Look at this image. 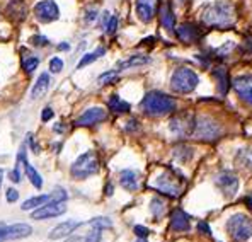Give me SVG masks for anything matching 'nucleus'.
Here are the masks:
<instances>
[{"label":"nucleus","mask_w":252,"mask_h":242,"mask_svg":"<svg viewBox=\"0 0 252 242\" xmlns=\"http://www.w3.org/2000/svg\"><path fill=\"white\" fill-rule=\"evenodd\" d=\"M235 5L228 0H218L206 7L201 19L208 28L228 29L235 24Z\"/></svg>","instance_id":"nucleus-1"},{"label":"nucleus","mask_w":252,"mask_h":242,"mask_svg":"<svg viewBox=\"0 0 252 242\" xmlns=\"http://www.w3.org/2000/svg\"><path fill=\"white\" fill-rule=\"evenodd\" d=\"M142 109L145 111L148 116H155L160 118L165 116V114L176 113V101H174L170 96L164 94L160 91H150L145 94V98L140 103Z\"/></svg>","instance_id":"nucleus-2"},{"label":"nucleus","mask_w":252,"mask_h":242,"mask_svg":"<svg viewBox=\"0 0 252 242\" xmlns=\"http://www.w3.org/2000/svg\"><path fill=\"white\" fill-rule=\"evenodd\" d=\"M152 186H154L157 191L170 196V198H177V196L183 195L184 177L181 176L177 171H165V173H162L158 177H155Z\"/></svg>","instance_id":"nucleus-3"},{"label":"nucleus","mask_w":252,"mask_h":242,"mask_svg":"<svg viewBox=\"0 0 252 242\" xmlns=\"http://www.w3.org/2000/svg\"><path fill=\"white\" fill-rule=\"evenodd\" d=\"M199 84V77L194 70L188 67H181L170 77V89L177 94H189L192 92Z\"/></svg>","instance_id":"nucleus-4"},{"label":"nucleus","mask_w":252,"mask_h":242,"mask_svg":"<svg viewBox=\"0 0 252 242\" xmlns=\"http://www.w3.org/2000/svg\"><path fill=\"white\" fill-rule=\"evenodd\" d=\"M227 232L233 242H246L252 237V218L246 213H235L227 220Z\"/></svg>","instance_id":"nucleus-5"},{"label":"nucleus","mask_w":252,"mask_h":242,"mask_svg":"<svg viewBox=\"0 0 252 242\" xmlns=\"http://www.w3.org/2000/svg\"><path fill=\"white\" fill-rule=\"evenodd\" d=\"M99 171V159L95 152H85L80 155L75 162L70 167V174H72L73 179H87L89 176H94Z\"/></svg>","instance_id":"nucleus-6"},{"label":"nucleus","mask_w":252,"mask_h":242,"mask_svg":"<svg viewBox=\"0 0 252 242\" xmlns=\"http://www.w3.org/2000/svg\"><path fill=\"white\" fill-rule=\"evenodd\" d=\"M196 118L194 114L183 111V113H174L172 118L169 120V130L174 135L181 137V138H189L194 133Z\"/></svg>","instance_id":"nucleus-7"},{"label":"nucleus","mask_w":252,"mask_h":242,"mask_svg":"<svg viewBox=\"0 0 252 242\" xmlns=\"http://www.w3.org/2000/svg\"><path fill=\"white\" fill-rule=\"evenodd\" d=\"M192 137L203 141H215L221 137V126L210 116L196 118V126Z\"/></svg>","instance_id":"nucleus-8"},{"label":"nucleus","mask_w":252,"mask_h":242,"mask_svg":"<svg viewBox=\"0 0 252 242\" xmlns=\"http://www.w3.org/2000/svg\"><path fill=\"white\" fill-rule=\"evenodd\" d=\"M215 184H217L218 188H220V191L223 193V195H227L228 198L235 196L240 188L239 177L233 173H230V171H221V173L215 177Z\"/></svg>","instance_id":"nucleus-9"},{"label":"nucleus","mask_w":252,"mask_h":242,"mask_svg":"<svg viewBox=\"0 0 252 242\" xmlns=\"http://www.w3.org/2000/svg\"><path fill=\"white\" fill-rule=\"evenodd\" d=\"M34 16L39 22H53L60 17V9L53 0H41L34 5Z\"/></svg>","instance_id":"nucleus-10"},{"label":"nucleus","mask_w":252,"mask_h":242,"mask_svg":"<svg viewBox=\"0 0 252 242\" xmlns=\"http://www.w3.org/2000/svg\"><path fill=\"white\" fill-rule=\"evenodd\" d=\"M32 234L31 225L28 223H14V225H3L0 223V241H17L29 237Z\"/></svg>","instance_id":"nucleus-11"},{"label":"nucleus","mask_w":252,"mask_h":242,"mask_svg":"<svg viewBox=\"0 0 252 242\" xmlns=\"http://www.w3.org/2000/svg\"><path fill=\"white\" fill-rule=\"evenodd\" d=\"M162 0H135V9H136V16L142 22L154 21V17L157 16L158 9H160Z\"/></svg>","instance_id":"nucleus-12"},{"label":"nucleus","mask_w":252,"mask_h":242,"mask_svg":"<svg viewBox=\"0 0 252 242\" xmlns=\"http://www.w3.org/2000/svg\"><path fill=\"white\" fill-rule=\"evenodd\" d=\"M66 211L65 202H50L43 207H39L38 210L32 211V218L34 220H46V218H55L60 217Z\"/></svg>","instance_id":"nucleus-13"},{"label":"nucleus","mask_w":252,"mask_h":242,"mask_svg":"<svg viewBox=\"0 0 252 242\" xmlns=\"http://www.w3.org/2000/svg\"><path fill=\"white\" fill-rule=\"evenodd\" d=\"M174 33H176L177 39H179L181 43H186V44H194L201 38L199 28L196 24H191V22H184V24L177 26Z\"/></svg>","instance_id":"nucleus-14"},{"label":"nucleus","mask_w":252,"mask_h":242,"mask_svg":"<svg viewBox=\"0 0 252 242\" xmlns=\"http://www.w3.org/2000/svg\"><path fill=\"white\" fill-rule=\"evenodd\" d=\"M233 89H235L237 96L242 99L244 103L252 106V75H240L232 82Z\"/></svg>","instance_id":"nucleus-15"},{"label":"nucleus","mask_w":252,"mask_h":242,"mask_svg":"<svg viewBox=\"0 0 252 242\" xmlns=\"http://www.w3.org/2000/svg\"><path fill=\"white\" fill-rule=\"evenodd\" d=\"M107 118V111L102 107H89L87 111H84L82 116L75 121L77 126H94L97 123H102Z\"/></svg>","instance_id":"nucleus-16"},{"label":"nucleus","mask_w":252,"mask_h":242,"mask_svg":"<svg viewBox=\"0 0 252 242\" xmlns=\"http://www.w3.org/2000/svg\"><path fill=\"white\" fill-rule=\"evenodd\" d=\"M170 230L174 232H189L191 230V218L188 213H184L181 208H176L170 213V223H169Z\"/></svg>","instance_id":"nucleus-17"},{"label":"nucleus","mask_w":252,"mask_h":242,"mask_svg":"<svg viewBox=\"0 0 252 242\" xmlns=\"http://www.w3.org/2000/svg\"><path fill=\"white\" fill-rule=\"evenodd\" d=\"M158 19H160V24L164 26L165 31H176V16H174V9L172 3L164 0L160 3V9H158Z\"/></svg>","instance_id":"nucleus-18"},{"label":"nucleus","mask_w":252,"mask_h":242,"mask_svg":"<svg viewBox=\"0 0 252 242\" xmlns=\"http://www.w3.org/2000/svg\"><path fill=\"white\" fill-rule=\"evenodd\" d=\"M17 161H21L22 164H24V171H26V176H28V179L31 181V184L34 186V188L41 189L43 186V177L39 176V173L34 169V167L31 166V164L28 162V159L24 157V147L21 148L19 155H17Z\"/></svg>","instance_id":"nucleus-19"},{"label":"nucleus","mask_w":252,"mask_h":242,"mask_svg":"<svg viewBox=\"0 0 252 242\" xmlns=\"http://www.w3.org/2000/svg\"><path fill=\"white\" fill-rule=\"evenodd\" d=\"M82 225L80 222H75V220H68V222H63L60 225H57L53 230L50 232V239L51 241H58V239H63V237H68L70 234L73 232L75 229Z\"/></svg>","instance_id":"nucleus-20"},{"label":"nucleus","mask_w":252,"mask_h":242,"mask_svg":"<svg viewBox=\"0 0 252 242\" xmlns=\"http://www.w3.org/2000/svg\"><path fill=\"white\" fill-rule=\"evenodd\" d=\"M120 184L123 186L126 191H136L140 186L138 173L133 169H125L120 173Z\"/></svg>","instance_id":"nucleus-21"},{"label":"nucleus","mask_w":252,"mask_h":242,"mask_svg":"<svg viewBox=\"0 0 252 242\" xmlns=\"http://www.w3.org/2000/svg\"><path fill=\"white\" fill-rule=\"evenodd\" d=\"M150 63V57L147 55H133V57H128L126 60H121L118 63V70H126V69H133V67H143Z\"/></svg>","instance_id":"nucleus-22"},{"label":"nucleus","mask_w":252,"mask_h":242,"mask_svg":"<svg viewBox=\"0 0 252 242\" xmlns=\"http://www.w3.org/2000/svg\"><path fill=\"white\" fill-rule=\"evenodd\" d=\"M211 75L218 80V92H220L221 96L227 94L228 87H230V80H228L227 69H215L213 72H211Z\"/></svg>","instance_id":"nucleus-23"},{"label":"nucleus","mask_w":252,"mask_h":242,"mask_svg":"<svg viewBox=\"0 0 252 242\" xmlns=\"http://www.w3.org/2000/svg\"><path fill=\"white\" fill-rule=\"evenodd\" d=\"M21 63H22V69H24L26 73H32L39 65V58L36 55H32L31 51L28 50H22V57H21Z\"/></svg>","instance_id":"nucleus-24"},{"label":"nucleus","mask_w":252,"mask_h":242,"mask_svg":"<svg viewBox=\"0 0 252 242\" xmlns=\"http://www.w3.org/2000/svg\"><path fill=\"white\" fill-rule=\"evenodd\" d=\"M48 87H50V75H48V73H41V75L38 77V80H36L34 87H32L31 98H32V99L41 98L44 92L48 91Z\"/></svg>","instance_id":"nucleus-25"},{"label":"nucleus","mask_w":252,"mask_h":242,"mask_svg":"<svg viewBox=\"0 0 252 242\" xmlns=\"http://www.w3.org/2000/svg\"><path fill=\"white\" fill-rule=\"evenodd\" d=\"M172 154H174V157H176L179 162L186 164V162H189V161L192 159L194 152H192V148H191V147H188V145L179 143V145H176V147H174Z\"/></svg>","instance_id":"nucleus-26"},{"label":"nucleus","mask_w":252,"mask_h":242,"mask_svg":"<svg viewBox=\"0 0 252 242\" xmlns=\"http://www.w3.org/2000/svg\"><path fill=\"white\" fill-rule=\"evenodd\" d=\"M107 106H109V109L113 111V113H118V114H123V113H128L129 111V104L123 101V99L116 94L111 96L109 101H107Z\"/></svg>","instance_id":"nucleus-27"},{"label":"nucleus","mask_w":252,"mask_h":242,"mask_svg":"<svg viewBox=\"0 0 252 242\" xmlns=\"http://www.w3.org/2000/svg\"><path fill=\"white\" fill-rule=\"evenodd\" d=\"M51 202V195H41V196H34V198H29L22 203V210L28 211V210H34V208H39L43 205L50 203Z\"/></svg>","instance_id":"nucleus-28"},{"label":"nucleus","mask_w":252,"mask_h":242,"mask_svg":"<svg viewBox=\"0 0 252 242\" xmlns=\"http://www.w3.org/2000/svg\"><path fill=\"white\" fill-rule=\"evenodd\" d=\"M235 164L240 167V169L246 171H252V152L244 148V150H239L235 155Z\"/></svg>","instance_id":"nucleus-29"},{"label":"nucleus","mask_w":252,"mask_h":242,"mask_svg":"<svg viewBox=\"0 0 252 242\" xmlns=\"http://www.w3.org/2000/svg\"><path fill=\"white\" fill-rule=\"evenodd\" d=\"M7 14H9L10 17H14V14H16V21H22L26 16L24 2H22V0H12V2L9 3V7H7Z\"/></svg>","instance_id":"nucleus-30"},{"label":"nucleus","mask_w":252,"mask_h":242,"mask_svg":"<svg viewBox=\"0 0 252 242\" xmlns=\"http://www.w3.org/2000/svg\"><path fill=\"white\" fill-rule=\"evenodd\" d=\"M150 211L152 215H154L155 218H160L162 215L167 211V208H165V202L162 198H158V196H155V198H152L150 202Z\"/></svg>","instance_id":"nucleus-31"},{"label":"nucleus","mask_w":252,"mask_h":242,"mask_svg":"<svg viewBox=\"0 0 252 242\" xmlns=\"http://www.w3.org/2000/svg\"><path fill=\"white\" fill-rule=\"evenodd\" d=\"M104 53H106V48H102V46H101V48H97V50H95V51H92V53L84 55V57H82V60L79 62V65H77V67H79V69H82V67L91 65L92 62H95L99 57H102V55H104Z\"/></svg>","instance_id":"nucleus-32"},{"label":"nucleus","mask_w":252,"mask_h":242,"mask_svg":"<svg viewBox=\"0 0 252 242\" xmlns=\"http://www.w3.org/2000/svg\"><path fill=\"white\" fill-rule=\"evenodd\" d=\"M89 225L92 227V229H111L113 227V222H111V218L107 217H97V218H92L91 222H89Z\"/></svg>","instance_id":"nucleus-33"},{"label":"nucleus","mask_w":252,"mask_h":242,"mask_svg":"<svg viewBox=\"0 0 252 242\" xmlns=\"http://www.w3.org/2000/svg\"><path fill=\"white\" fill-rule=\"evenodd\" d=\"M118 72H120V70H109V72H106V73H102V75H99L97 84L99 85L113 84L114 80H118Z\"/></svg>","instance_id":"nucleus-34"},{"label":"nucleus","mask_w":252,"mask_h":242,"mask_svg":"<svg viewBox=\"0 0 252 242\" xmlns=\"http://www.w3.org/2000/svg\"><path fill=\"white\" fill-rule=\"evenodd\" d=\"M66 198H68V195L63 188H55V191L51 193V202H66Z\"/></svg>","instance_id":"nucleus-35"},{"label":"nucleus","mask_w":252,"mask_h":242,"mask_svg":"<svg viewBox=\"0 0 252 242\" xmlns=\"http://www.w3.org/2000/svg\"><path fill=\"white\" fill-rule=\"evenodd\" d=\"M50 70H51L53 73H60L62 70H63V62H62V58H58V57L51 58V60H50Z\"/></svg>","instance_id":"nucleus-36"},{"label":"nucleus","mask_w":252,"mask_h":242,"mask_svg":"<svg viewBox=\"0 0 252 242\" xmlns=\"http://www.w3.org/2000/svg\"><path fill=\"white\" fill-rule=\"evenodd\" d=\"M29 43L34 44V46H48V44H50V41H48V38H44V36L36 35V36H32V38L29 39Z\"/></svg>","instance_id":"nucleus-37"},{"label":"nucleus","mask_w":252,"mask_h":242,"mask_svg":"<svg viewBox=\"0 0 252 242\" xmlns=\"http://www.w3.org/2000/svg\"><path fill=\"white\" fill-rule=\"evenodd\" d=\"M116 29H118V16H111V19L106 26V33L107 35H114Z\"/></svg>","instance_id":"nucleus-38"},{"label":"nucleus","mask_w":252,"mask_h":242,"mask_svg":"<svg viewBox=\"0 0 252 242\" xmlns=\"http://www.w3.org/2000/svg\"><path fill=\"white\" fill-rule=\"evenodd\" d=\"M101 230L99 229H94L91 234H87V237H85V242H101Z\"/></svg>","instance_id":"nucleus-39"},{"label":"nucleus","mask_w":252,"mask_h":242,"mask_svg":"<svg viewBox=\"0 0 252 242\" xmlns=\"http://www.w3.org/2000/svg\"><path fill=\"white\" fill-rule=\"evenodd\" d=\"M95 17H97V9H95V7H91V9H87L85 10V22H89V24H91V22H94L95 21Z\"/></svg>","instance_id":"nucleus-40"},{"label":"nucleus","mask_w":252,"mask_h":242,"mask_svg":"<svg viewBox=\"0 0 252 242\" xmlns=\"http://www.w3.org/2000/svg\"><path fill=\"white\" fill-rule=\"evenodd\" d=\"M240 50H242L246 55H252V36H247V38L244 39V43H242V46H240Z\"/></svg>","instance_id":"nucleus-41"},{"label":"nucleus","mask_w":252,"mask_h":242,"mask_svg":"<svg viewBox=\"0 0 252 242\" xmlns=\"http://www.w3.org/2000/svg\"><path fill=\"white\" fill-rule=\"evenodd\" d=\"M133 230H135V234L140 237V239H147V237H148V234H150V230H148L147 227H143V225H136Z\"/></svg>","instance_id":"nucleus-42"},{"label":"nucleus","mask_w":252,"mask_h":242,"mask_svg":"<svg viewBox=\"0 0 252 242\" xmlns=\"http://www.w3.org/2000/svg\"><path fill=\"white\" fill-rule=\"evenodd\" d=\"M17 200H19V193H17L14 188L7 189V202H9V203H14V202H17Z\"/></svg>","instance_id":"nucleus-43"},{"label":"nucleus","mask_w":252,"mask_h":242,"mask_svg":"<svg viewBox=\"0 0 252 242\" xmlns=\"http://www.w3.org/2000/svg\"><path fill=\"white\" fill-rule=\"evenodd\" d=\"M198 230L205 234V236H211V229L208 227V223L206 222H198Z\"/></svg>","instance_id":"nucleus-44"},{"label":"nucleus","mask_w":252,"mask_h":242,"mask_svg":"<svg viewBox=\"0 0 252 242\" xmlns=\"http://www.w3.org/2000/svg\"><path fill=\"white\" fill-rule=\"evenodd\" d=\"M136 130H138V121L135 120V118H133V120H129L128 123H126V132H136Z\"/></svg>","instance_id":"nucleus-45"},{"label":"nucleus","mask_w":252,"mask_h":242,"mask_svg":"<svg viewBox=\"0 0 252 242\" xmlns=\"http://www.w3.org/2000/svg\"><path fill=\"white\" fill-rule=\"evenodd\" d=\"M10 181L12 182H19L21 181V174H19V167H14V171H10Z\"/></svg>","instance_id":"nucleus-46"},{"label":"nucleus","mask_w":252,"mask_h":242,"mask_svg":"<svg viewBox=\"0 0 252 242\" xmlns=\"http://www.w3.org/2000/svg\"><path fill=\"white\" fill-rule=\"evenodd\" d=\"M51 118H53V111H51V107H44L43 114H41V120L43 121H50Z\"/></svg>","instance_id":"nucleus-47"},{"label":"nucleus","mask_w":252,"mask_h":242,"mask_svg":"<svg viewBox=\"0 0 252 242\" xmlns=\"http://www.w3.org/2000/svg\"><path fill=\"white\" fill-rule=\"evenodd\" d=\"M28 140H29V143H31V148L36 152V154H38V152H39V147H38V145H36L34 138H32V133H29V135H28Z\"/></svg>","instance_id":"nucleus-48"},{"label":"nucleus","mask_w":252,"mask_h":242,"mask_svg":"<svg viewBox=\"0 0 252 242\" xmlns=\"http://www.w3.org/2000/svg\"><path fill=\"white\" fill-rule=\"evenodd\" d=\"M111 19V16H109V12H104L102 14V19H101V24L104 26V29H106V26H107V22H109Z\"/></svg>","instance_id":"nucleus-49"},{"label":"nucleus","mask_w":252,"mask_h":242,"mask_svg":"<svg viewBox=\"0 0 252 242\" xmlns=\"http://www.w3.org/2000/svg\"><path fill=\"white\" fill-rule=\"evenodd\" d=\"M58 50H62V51L70 50V44H68V43H62V44H58Z\"/></svg>","instance_id":"nucleus-50"},{"label":"nucleus","mask_w":252,"mask_h":242,"mask_svg":"<svg viewBox=\"0 0 252 242\" xmlns=\"http://www.w3.org/2000/svg\"><path fill=\"white\" fill-rule=\"evenodd\" d=\"M65 242H82V239H80V237H68Z\"/></svg>","instance_id":"nucleus-51"},{"label":"nucleus","mask_w":252,"mask_h":242,"mask_svg":"<svg viewBox=\"0 0 252 242\" xmlns=\"http://www.w3.org/2000/svg\"><path fill=\"white\" fill-rule=\"evenodd\" d=\"M106 195H107V196L113 195V186H111V184H107V186H106Z\"/></svg>","instance_id":"nucleus-52"},{"label":"nucleus","mask_w":252,"mask_h":242,"mask_svg":"<svg viewBox=\"0 0 252 242\" xmlns=\"http://www.w3.org/2000/svg\"><path fill=\"white\" fill-rule=\"evenodd\" d=\"M60 125H62V123H58V125H57V126H55V128H53V130H55V132H57V133H62L63 130H65V128H63V126H60Z\"/></svg>","instance_id":"nucleus-53"},{"label":"nucleus","mask_w":252,"mask_h":242,"mask_svg":"<svg viewBox=\"0 0 252 242\" xmlns=\"http://www.w3.org/2000/svg\"><path fill=\"white\" fill-rule=\"evenodd\" d=\"M246 203H247V207L252 208V196H247V198H246Z\"/></svg>","instance_id":"nucleus-54"},{"label":"nucleus","mask_w":252,"mask_h":242,"mask_svg":"<svg viewBox=\"0 0 252 242\" xmlns=\"http://www.w3.org/2000/svg\"><path fill=\"white\" fill-rule=\"evenodd\" d=\"M2 177H3V171L0 169V188H2Z\"/></svg>","instance_id":"nucleus-55"},{"label":"nucleus","mask_w":252,"mask_h":242,"mask_svg":"<svg viewBox=\"0 0 252 242\" xmlns=\"http://www.w3.org/2000/svg\"><path fill=\"white\" fill-rule=\"evenodd\" d=\"M140 242H148L147 239H140Z\"/></svg>","instance_id":"nucleus-56"}]
</instances>
